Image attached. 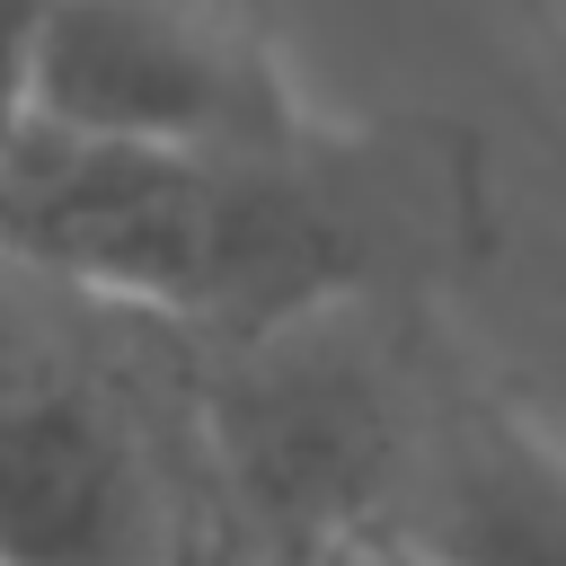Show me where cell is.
Returning <instances> with one entry per match:
<instances>
[{"instance_id": "cell-1", "label": "cell", "mask_w": 566, "mask_h": 566, "mask_svg": "<svg viewBox=\"0 0 566 566\" xmlns=\"http://www.w3.org/2000/svg\"><path fill=\"white\" fill-rule=\"evenodd\" d=\"M495 159L460 115H310L265 142L0 150V248L248 345L336 310H424L495 256Z\"/></svg>"}, {"instance_id": "cell-2", "label": "cell", "mask_w": 566, "mask_h": 566, "mask_svg": "<svg viewBox=\"0 0 566 566\" xmlns=\"http://www.w3.org/2000/svg\"><path fill=\"white\" fill-rule=\"evenodd\" d=\"M230 522L212 345L0 248V566H203Z\"/></svg>"}, {"instance_id": "cell-3", "label": "cell", "mask_w": 566, "mask_h": 566, "mask_svg": "<svg viewBox=\"0 0 566 566\" xmlns=\"http://www.w3.org/2000/svg\"><path fill=\"white\" fill-rule=\"evenodd\" d=\"M442 380L424 363V310H336L212 345V451L239 522L283 566L380 531Z\"/></svg>"}, {"instance_id": "cell-4", "label": "cell", "mask_w": 566, "mask_h": 566, "mask_svg": "<svg viewBox=\"0 0 566 566\" xmlns=\"http://www.w3.org/2000/svg\"><path fill=\"white\" fill-rule=\"evenodd\" d=\"M256 0H53L27 71V124L71 142H265L310 124Z\"/></svg>"}, {"instance_id": "cell-5", "label": "cell", "mask_w": 566, "mask_h": 566, "mask_svg": "<svg viewBox=\"0 0 566 566\" xmlns=\"http://www.w3.org/2000/svg\"><path fill=\"white\" fill-rule=\"evenodd\" d=\"M380 539L416 566H566V451L504 398L442 380Z\"/></svg>"}, {"instance_id": "cell-6", "label": "cell", "mask_w": 566, "mask_h": 566, "mask_svg": "<svg viewBox=\"0 0 566 566\" xmlns=\"http://www.w3.org/2000/svg\"><path fill=\"white\" fill-rule=\"evenodd\" d=\"M44 9L53 0H0V150L27 133V71H35Z\"/></svg>"}, {"instance_id": "cell-7", "label": "cell", "mask_w": 566, "mask_h": 566, "mask_svg": "<svg viewBox=\"0 0 566 566\" xmlns=\"http://www.w3.org/2000/svg\"><path fill=\"white\" fill-rule=\"evenodd\" d=\"M203 566H283V557H274V548H265L248 522H230V531L212 539V557H203Z\"/></svg>"}, {"instance_id": "cell-8", "label": "cell", "mask_w": 566, "mask_h": 566, "mask_svg": "<svg viewBox=\"0 0 566 566\" xmlns=\"http://www.w3.org/2000/svg\"><path fill=\"white\" fill-rule=\"evenodd\" d=\"M557 18H566V0H557Z\"/></svg>"}]
</instances>
